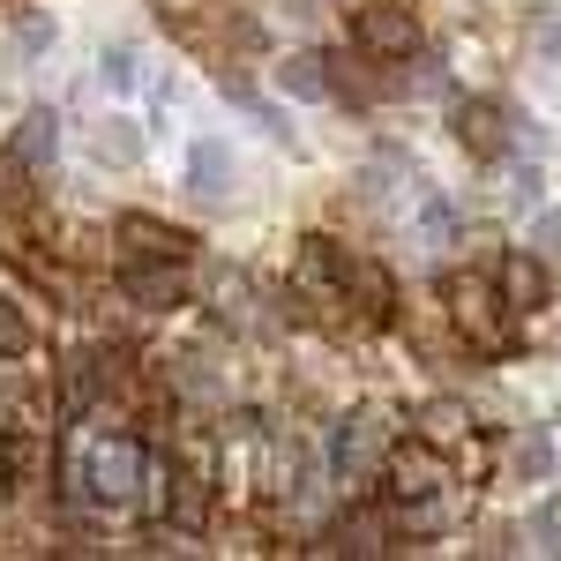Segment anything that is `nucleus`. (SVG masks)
Returning <instances> with one entry per match:
<instances>
[{"label": "nucleus", "instance_id": "obj_4", "mask_svg": "<svg viewBox=\"0 0 561 561\" xmlns=\"http://www.w3.org/2000/svg\"><path fill=\"white\" fill-rule=\"evenodd\" d=\"M449 128H457V142H465L472 158H502V150H510V113H502L494 98H465V105L449 113Z\"/></svg>", "mask_w": 561, "mask_h": 561}, {"label": "nucleus", "instance_id": "obj_13", "mask_svg": "<svg viewBox=\"0 0 561 561\" xmlns=\"http://www.w3.org/2000/svg\"><path fill=\"white\" fill-rule=\"evenodd\" d=\"M23 352H31V322L0 300V359H23Z\"/></svg>", "mask_w": 561, "mask_h": 561}, {"label": "nucleus", "instance_id": "obj_14", "mask_svg": "<svg viewBox=\"0 0 561 561\" xmlns=\"http://www.w3.org/2000/svg\"><path fill=\"white\" fill-rule=\"evenodd\" d=\"M285 90H300V98H322V76H314V60H285Z\"/></svg>", "mask_w": 561, "mask_h": 561}, {"label": "nucleus", "instance_id": "obj_3", "mask_svg": "<svg viewBox=\"0 0 561 561\" xmlns=\"http://www.w3.org/2000/svg\"><path fill=\"white\" fill-rule=\"evenodd\" d=\"M337 293H345V307H359V322H389V314H397V285H389V270H382V262H367V255H345Z\"/></svg>", "mask_w": 561, "mask_h": 561}, {"label": "nucleus", "instance_id": "obj_5", "mask_svg": "<svg viewBox=\"0 0 561 561\" xmlns=\"http://www.w3.org/2000/svg\"><path fill=\"white\" fill-rule=\"evenodd\" d=\"M382 449H389V412H359V420H345V434H337V472L367 479L382 465Z\"/></svg>", "mask_w": 561, "mask_h": 561}, {"label": "nucleus", "instance_id": "obj_11", "mask_svg": "<svg viewBox=\"0 0 561 561\" xmlns=\"http://www.w3.org/2000/svg\"><path fill=\"white\" fill-rule=\"evenodd\" d=\"M128 300H142V307H180V262H165V270H128Z\"/></svg>", "mask_w": 561, "mask_h": 561}, {"label": "nucleus", "instance_id": "obj_2", "mask_svg": "<svg viewBox=\"0 0 561 561\" xmlns=\"http://www.w3.org/2000/svg\"><path fill=\"white\" fill-rule=\"evenodd\" d=\"M352 38L367 60H412L420 53V15L404 8V0H367L359 15H352Z\"/></svg>", "mask_w": 561, "mask_h": 561}, {"label": "nucleus", "instance_id": "obj_12", "mask_svg": "<svg viewBox=\"0 0 561 561\" xmlns=\"http://www.w3.org/2000/svg\"><path fill=\"white\" fill-rule=\"evenodd\" d=\"M225 180H232V165L217 158V142H203V150H195V187H203V195H225Z\"/></svg>", "mask_w": 561, "mask_h": 561}, {"label": "nucleus", "instance_id": "obj_7", "mask_svg": "<svg viewBox=\"0 0 561 561\" xmlns=\"http://www.w3.org/2000/svg\"><path fill=\"white\" fill-rule=\"evenodd\" d=\"M121 240H128L142 262H187L195 255V240H187L180 225H158V217H121Z\"/></svg>", "mask_w": 561, "mask_h": 561}, {"label": "nucleus", "instance_id": "obj_10", "mask_svg": "<svg viewBox=\"0 0 561 561\" xmlns=\"http://www.w3.org/2000/svg\"><path fill=\"white\" fill-rule=\"evenodd\" d=\"M502 300H510V314L547 307V270H539L531 255H510V262H502Z\"/></svg>", "mask_w": 561, "mask_h": 561}, {"label": "nucleus", "instance_id": "obj_9", "mask_svg": "<svg viewBox=\"0 0 561 561\" xmlns=\"http://www.w3.org/2000/svg\"><path fill=\"white\" fill-rule=\"evenodd\" d=\"M420 442H427V449H442V457H457V449L472 442L465 404H449V397H442V404H427V412H420Z\"/></svg>", "mask_w": 561, "mask_h": 561}, {"label": "nucleus", "instance_id": "obj_6", "mask_svg": "<svg viewBox=\"0 0 561 561\" xmlns=\"http://www.w3.org/2000/svg\"><path fill=\"white\" fill-rule=\"evenodd\" d=\"M142 472V449H135V434H113L98 457H90V479H98V502H121Z\"/></svg>", "mask_w": 561, "mask_h": 561}, {"label": "nucleus", "instance_id": "obj_1", "mask_svg": "<svg viewBox=\"0 0 561 561\" xmlns=\"http://www.w3.org/2000/svg\"><path fill=\"white\" fill-rule=\"evenodd\" d=\"M442 300H449V322L465 330V345H472V352H486V359L510 352V300H502L486 277H449Z\"/></svg>", "mask_w": 561, "mask_h": 561}, {"label": "nucleus", "instance_id": "obj_8", "mask_svg": "<svg viewBox=\"0 0 561 561\" xmlns=\"http://www.w3.org/2000/svg\"><path fill=\"white\" fill-rule=\"evenodd\" d=\"M165 517H173L180 531H203V517H210V472H203L195 457L173 465V502H165Z\"/></svg>", "mask_w": 561, "mask_h": 561}]
</instances>
